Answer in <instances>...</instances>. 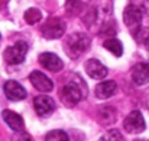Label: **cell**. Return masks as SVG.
I'll use <instances>...</instances> for the list:
<instances>
[{
	"mask_svg": "<svg viewBox=\"0 0 149 141\" xmlns=\"http://www.w3.org/2000/svg\"><path fill=\"white\" fill-rule=\"evenodd\" d=\"M84 95H86V85L80 76H75L74 79H71L68 84H65L62 87V89L59 92V98L64 105L71 108V107L77 105Z\"/></svg>",
	"mask_w": 149,
	"mask_h": 141,
	"instance_id": "1",
	"label": "cell"
},
{
	"mask_svg": "<svg viewBox=\"0 0 149 141\" xmlns=\"http://www.w3.org/2000/svg\"><path fill=\"white\" fill-rule=\"evenodd\" d=\"M90 46V39L86 33H72L67 38L65 45H64V52L71 58L75 59L80 55H83Z\"/></svg>",
	"mask_w": 149,
	"mask_h": 141,
	"instance_id": "2",
	"label": "cell"
},
{
	"mask_svg": "<svg viewBox=\"0 0 149 141\" xmlns=\"http://www.w3.org/2000/svg\"><path fill=\"white\" fill-rule=\"evenodd\" d=\"M65 22L59 17H49L41 28V33L47 39H59L65 33Z\"/></svg>",
	"mask_w": 149,
	"mask_h": 141,
	"instance_id": "3",
	"label": "cell"
},
{
	"mask_svg": "<svg viewBox=\"0 0 149 141\" xmlns=\"http://www.w3.org/2000/svg\"><path fill=\"white\" fill-rule=\"evenodd\" d=\"M123 22H125L126 28L135 36L142 25V10L135 4H129L123 12Z\"/></svg>",
	"mask_w": 149,
	"mask_h": 141,
	"instance_id": "4",
	"label": "cell"
},
{
	"mask_svg": "<svg viewBox=\"0 0 149 141\" xmlns=\"http://www.w3.org/2000/svg\"><path fill=\"white\" fill-rule=\"evenodd\" d=\"M28 43L20 41L17 43H15L13 46L7 47L4 50V61L9 63V65H17V63H22L25 61V56L28 53Z\"/></svg>",
	"mask_w": 149,
	"mask_h": 141,
	"instance_id": "5",
	"label": "cell"
},
{
	"mask_svg": "<svg viewBox=\"0 0 149 141\" xmlns=\"http://www.w3.org/2000/svg\"><path fill=\"white\" fill-rule=\"evenodd\" d=\"M123 128L129 134H141L145 131V120L139 111H132L123 121Z\"/></svg>",
	"mask_w": 149,
	"mask_h": 141,
	"instance_id": "6",
	"label": "cell"
},
{
	"mask_svg": "<svg viewBox=\"0 0 149 141\" xmlns=\"http://www.w3.org/2000/svg\"><path fill=\"white\" fill-rule=\"evenodd\" d=\"M29 79H31L32 85H33L38 91L49 92V91L54 89V82L51 81L45 74H42L41 71H33V72L29 75Z\"/></svg>",
	"mask_w": 149,
	"mask_h": 141,
	"instance_id": "7",
	"label": "cell"
},
{
	"mask_svg": "<svg viewBox=\"0 0 149 141\" xmlns=\"http://www.w3.org/2000/svg\"><path fill=\"white\" fill-rule=\"evenodd\" d=\"M33 107H35L36 114L41 115V117L49 115L51 112L55 109L54 99L49 98L48 95H38V96L33 99Z\"/></svg>",
	"mask_w": 149,
	"mask_h": 141,
	"instance_id": "8",
	"label": "cell"
},
{
	"mask_svg": "<svg viewBox=\"0 0 149 141\" xmlns=\"http://www.w3.org/2000/svg\"><path fill=\"white\" fill-rule=\"evenodd\" d=\"M39 62L44 68H47L51 72H59L64 68V62L61 61L59 56H56L55 53L51 52H45L39 56Z\"/></svg>",
	"mask_w": 149,
	"mask_h": 141,
	"instance_id": "9",
	"label": "cell"
},
{
	"mask_svg": "<svg viewBox=\"0 0 149 141\" xmlns=\"http://www.w3.org/2000/svg\"><path fill=\"white\" fill-rule=\"evenodd\" d=\"M3 89H4L6 96H7L9 99H12V101H20V99H25V98H26L25 88H23L19 82H16V81H7V82L4 84Z\"/></svg>",
	"mask_w": 149,
	"mask_h": 141,
	"instance_id": "10",
	"label": "cell"
},
{
	"mask_svg": "<svg viewBox=\"0 0 149 141\" xmlns=\"http://www.w3.org/2000/svg\"><path fill=\"white\" fill-rule=\"evenodd\" d=\"M86 72L93 79H103L107 75V68L97 59H88L86 62Z\"/></svg>",
	"mask_w": 149,
	"mask_h": 141,
	"instance_id": "11",
	"label": "cell"
},
{
	"mask_svg": "<svg viewBox=\"0 0 149 141\" xmlns=\"http://www.w3.org/2000/svg\"><path fill=\"white\" fill-rule=\"evenodd\" d=\"M1 115H3L4 122H6L13 131H22V130L25 128V121H23V118H22L19 114H16V112H13V111H9V109H4Z\"/></svg>",
	"mask_w": 149,
	"mask_h": 141,
	"instance_id": "12",
	"label": "cell"
},
{
	"mask_svg": "<svg viewBox=\"0 0 149 141\" xmlns=\"http://www.w3.org/2000/svg\"><path fill=\"white\" fill-rule=\"evenodd\" d=\"M132 78L138 85L149 84V63H138L132 71Z\"/></svg>",
	"mask_w": 149,
	"mask_h": 141,
	"instance_id": "13",
	"label": "cell"
},
{
	"mask_svg": "<svg viewBox=\"0 0 149 141\" xmlns=\"http://www.w3.org/2000/svg\"><path fill=\"white\" fill-rule=\"evenodd\" d=\"M117 89V85L114 81H104V82H100L99 85L96 87V96L100 99H107L110 98L111 95H114Z\"/></svg>",
	"mask_w": 149,
	"mask_h": 141,
	"instance_id": "14",
	"label": "cell"
},
{
	"mask_svg": "<svg viewBox=\"0 0 149 141\" xmlns=\"http://www.w3.org/2000/svg\"><path fill=\"white\" fill-rule=\"evenodd\" d=\"M104 47L107 50H110L114 56H122V53H123V45L117 39H107L104 42Z\"/></svg>",
	"mask_w": 149,
	"mask_h": 141,
	"instance_id": "15",
	"label": "cell"
},
{
	"mask_svg": "<svg viewBox=\"0 0 149 141\" xmlns=\"http://www.w3.org/2000/svg\"><path fill=\"white\" fill-rule=\"evenodd\" d=\"M99 114H100V121L104 122V124H111V122L116 121V111L111 107L101 108Z\"/></svg>",
	"mask_w": 149,
	"mask_h": 141,
	"instance_id": "16",
	"label": "cell"
},
{
	"mask_svg": "<svg viewBox=\"0 0 149 141\" xmlns=\"http://www.w3.org/2000/svg\"><path fill=\"white\" fill-rule=\"evenodd\" d=\"M41 19H42V13H41L38 9H35V7L28 9V10L25 12V20H26L29 25H35V23L41 22Z\"/></svg>",
	"mask_w": 149,
	"mask_h": 141,
	"instance_id": "17",
	"label": "cell"
},
{
	"mask_svg": "<svg viewBox=\"0 0 149 141\" xmlns=\"http://www.w3.org/2000/svg\"><path fill=\"white\" fill-rule=\"evenodd\" d=\"M83 9V3L80 0H68L65 3V10L70 16H74V14H78L80 10Z\"/></svg>",
	"mask_w": 149,
	"mask_h": 141,
	"instance_id": "18",
	"label": "cell"
},
{
	"mask_svg": "<svg viewBox=\"0 0 149 141\" xmlns=\"http://www.w3.org/2000/svg\"><path fill=\"white\" fill-rule=\"evenodd\" d=\"M45 141H70L68 135L65 131L62 130H54V131H49L45 137Z\"/></svg>",
	"mask_w": 149,
	"mask_h": 141,
	"instance_id": "19",
	"label": "cell"
},
{
	"mask_svg": "<svg viewBox=\"0 0 149 141\" xmlns=\"http://www.w3.org/2000/svg\"><path fill=\"white\" fill-rule=\"evenodd\" d=\"M99 141H123V137L117 130H110L106 134H103V137H100Z\"/></svg>",
	"mask_w": 149,
	"mask_h": 141,
	"instance_id": "20",
	"label": "cell"
},
{
	"mask_svg": "<svg viewBox=\"0 0 149 141\" xmlns=\"http://www.w3.org/2000/svg\"><path fill=\"white\" fill-rule=\"evenodd\" d=\"M135 36H136L138 41L142 42V43L145 45V47L149 50V28H146V29H139Z\"/></svg>",
	"mask_w": 149,
	"mask_h": 141,
	"instance_id": "21",
	"label": "cell"
},
{
	"mask_svg": "<svg viewBox=\"0 0 149 141\" xmlns=\"http://www.w3.org/2000/svg\"><path fill=\"white\" fill-rule=\"evenodd\" d=\"M12 141H33V138L22 130V131H16V134L13 135Z\"/></svg>",
	"mask_w": 149,
	"mask_h": 141,
	"instance_id": "22",
	"label": "cell"
}]
</instances>
